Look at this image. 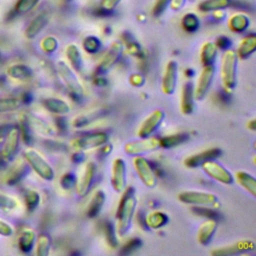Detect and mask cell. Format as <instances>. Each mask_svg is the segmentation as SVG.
<instances>
[{
  "label": "cell",
  "instance_id": "1",
  "mask_svg": "<svg viewBox=\"0 0 256 256\" xmlns=\"http://www.w3.org/2000/svg\"><path fill=\"white\" fill-rule=\"evenodd\" d=\"M136 206L137 199L134 194L133 188H125L122 192V196L116 210V232L118 233V235L125 236L128 233L132 225Z\"/></svg>",
  "mask_w": 256,
  "mask_h": 256
},
{
  "label": "cell",
  "instance_id": "2",
  "mask_svg": "<svg viewBox=\"0 0 256 256\" xmlns=\"http://www.w3.org/2000/svg\"><path fill=\"white\" fill-rule=\"evenodd\" d=\"M238 57L235 50L226 49L221 59V80L227 90H233L237 84Z\"/></svg>",
  "mask_w": 256,
  "mask_h": 256
},
{
  "label": "cell",
  "instance_id": "3",
  "mask_svg": "<svg viewBox=\"0 0 256 256\" xmlns=\"http://www.w3.org/2000/svg\"><path fill=\"white\" fill-rule=\"evenodd\" d=\"M178 200L184 204L205 207V208H217L220 206L218 197L206 191H182L178 194Z\"/></svg>",
  "mask_w": 256,
  "mask_h": 256
},
{
  "label": "cell",
  "instance_id": "4",
  "mask_svg": "<svg viewBox=\"0 0 256 256\" xmlns=\"http://www.w3.org/2000/svg\"><path fill=\"white\" fill-rule=\"evenodd\" d=\"M109 140V136L104 131H95L91 133H87L81 136L74 138L71 141V147L75 151H85L94 149L97 147H101Z\"/></svg>",
  "mask_w": 256,
  "mask_h": 256
},
{
  "label": "cell",
  "instance_id": "5",
  "mask_svg": "<svg viewBox=\"0 0 256 256\" xmlns=\"http://www.w3.org/2000/svg\"><path fill=\"white\" fill-rule=\"evenodd\" d=\"M160 148V140L157 137L149 136L146 138H139L138 140L128 141L123 149L127 155L139 156L146 153L156 151Z\"/></svg>",
  "mask_w": 256,
  "mask_h": 256
},
{
  "label": "cell",
  "instance_id": "6",
  "mask_svg": "<svg viewBox=\"0 0 256 256\" xmlns=\"http://www.w3.org/2000/svg\"><path fill=\"white\" fill-rule=\"evenodd\" d=\"M25 159L29 166L44 180L50 181L54 178V170L51 165L36 151L28 149L25 151Z\"/></svg>",
  "mask_w": 256,
  "mask_h": 256
},
{
  "label": "cell",
  "instance_id": "7",
  "mask_svg": "<svg viewBox=\"0 0 256 256\" xmlns=\"http://www.w3.org/2000/svg\"><path fill=\"white\" fill-rule=\"evenodd\" d=\"M201 168L208 177L221 184L231 185L234 182V176L232 173L222 164L215 161V159L205 161L201 164Z\"/></svg>",
  "mask_w": 256,
  "mask_h": 256
},
{
  "label": "cell",
  "instance_id": "8",
  "mask_svg": "<svg viewBox=\"0 0 256 256\" xmlns=\"http://www.w3.org/2000/svg\"><path fill=\"white\" fill-rule=\"evenodd\" d=\"M133 167L139 179L147 188H154L157 185V175L155 174L150 162L142 155L134 156Z\"/></svg>",
  "mask_w": 256,
  "mask_h": 256
},
{
  "label": "cell",
  "instance_id": "9",
  "mask_svg": "<svg viewBox=\"0 0 256 256\" xmlns=\"http://www.w3.org/2000/svg\"><path fill=\"white\" fill-rule=\"evenodd\" d=\"M57 70L70 94L73 95V97L80 98L83 95V87L71 67L65 62L59 61L57 64Z\"/></svg>",
  "mask_w": 256,
  "mask_h": 256
},
{
  "label": "cell",
  "instance_id": "10",
  "mask_svg": "<svg viewBox=\"0 0 256 256\" xmlns=\"http://www.w3.org/2000/svg\"><path fill=\"white\" fill-rule=\"evenodd\" d=\"M97 172V165L93 161H89L85 164L82 173L76 179L75 189L76 193L80 197H85L90 191Z\"/></svg>",
  "mask_w": 256,
  "mask_h": 256
},
{
  "label": "cell",
  "instance_id": "11",
  "mask_svg": "<svg viewBox=\"0 0 256 256\" xmlns=\"http://www.w3.org/2000/svg\"><path fill=\"white\" fill-rule=\"evenodd\" d=\"M255 249V243L251 239H241L236 242L214 248L211 254L214 256H233L251 252Z\"/></svg>",
  "mask_w": 256,
  "mask_h": 256
},
{
  "label": "cell",
  "instance_id": "12",
  "mask_svg": "<svg viewBox=\"0 0 256 256\" xmlns=\"http://www.w3.org/2000/svg\"><path fill=\"white\" fill-rule=\"evenodd\" d=\"M110 184L117 193H122L126 188V163L124 159L117 157L113 160L110 170Z\"/></svg>",
  "mask_w": 256,
  "mask_h": 256
},
{
  "label": "cell",
  "instance_id": "13",
  "mask_svg": "<svg viewBox=\"0 0 256 256\" xmlns=\"http://www.w3.org/2000/svg\"><path fill=\"white\" fill-rule=\"evenodd\" d=\"M165 117V113L162 109L153 110L139 125L137 129L138 138H146L151 136L161 125Z\"/></svg>",
  "mask_w": 256,
  "mask_h": 256
},
{
  "label": "cell",
  "instance_id": "14",
  "mask_svg": "<svg viewBox=\"0 0 256 256\" xmlns=\"http://www.w3.org/2000/svg\"><path fill=\"white\" fill-rule=\"evenodd\" d=\"M215 76V67L214 65H207L203 66V69L197 79L196 85L194 86V98L195 100L199 101L202 100L208 93L213 78Z\"/></svg>",
  "mask_w": 256,
  "mask_h": 256
},
{
  "label": "cell",
  "instance_id": "15",
  "mask_svg": "<svg viewBox=\"0 0 256 256\" xmlns=\"http://www.w3.org/2000/svg\"><path fill=\"white\" fill-rule=\"evenodd\" d=\"M123 46L120 41H114L109 49L106 51L105 55L101 58L97 65V73L102 75L107 73L115 64L116 62L120 59L121 54H122Z\"/></svg>",
  "mask_w": 256,
  "mask_h": 256
},
{
  "label": "cell",
  "instance_id": "16",
  "mask_svg": "<svg viewBox=\"0 0 256 256\" xmlns=\"http://www.w3.org/2000/svg\"><path fill=\"white\" fill-rule=\"evenodd\" d=\"M178 78V65L174 60L167 62L161 81V89L165 95H172L177 86Z\"/></svg>",
  "mask_w": 256,
  "mask_h": 256
},
{
  "label": "cell",
  "instance_id": "17",
  "mask_svg": "<svg viewBox=\"0 0 256 256\" xmlns=\"http://www.w3.org/2000/svg\"><path fill=\"white\" fill-rule=\"evenodd\" d=\"M19 140H20V129L17 126H11L9 129L6 141L3 147V153L2 158L5 161H9L11 158L14 157V155L17 152L18 146H19Z\"/></svg>",
  "mask_w": 256,
  "mask_h": 256
},
{
  "label": "cell",
  "instance_id": "18",
  "mask_svg": "<svg viewBox=\"0 0 256 256\" xmlns=\"http://www.w3.org/2000/svg\"><path fill=\"white\" fill-rule=\"evenodd\" d=\"M194 85L192 82L187 81L182 85L180 96V111L184 115H190L194 111Z\"/></svg>",
  "mask_w": 256,
  "mask_h": 256
},
{
  "label": "cell",
  "instance_id": "19",
  "mask_svg": "<svg viewBox=\"0 0 256 256\" xmlns=\"http://www.w3.org/2000/svg\"><path fill=\"white\" fill-rule=\"evenodd\" d=\"M220 155H221V150L219 148H216V147L209 148V149L203 150L201 152H198L196 154L188 156L184 160V164L188 168H196V167L201 166V164L204 163L205 161L211 160V159H216Z\"/></svg>",
  "mask_w": 256,
  "mask_h": 256
},
{
  "label": "cell",
  "instance_id": "20",
  "mask_svg": "<svg viewBox=\"0 0 256 256\" xmlns=\"http://www.w3.org/2000/svg\"><path fill=\"white\" fill-rule=\"evenodd\" d=\"M217 230V222L214 219L203 221L197 231V241L203 246H207L212 241Z\"/></svg>",
  "mask_w": 256,
  "mask_h": 256
},
{
  "label": "cell",
  "instance_id": "21",
  "mask_svg": "<svg viewBox=\"0 0 256 256\" xmlns=\"http://www.w3.org/2000/svg\"><path fill=\"white\" fill-rule=\"evenodd\" d=\"M256 50V36L254 34L247 35L238 44V48L235 51L237 57L240 59H246L250 57Z\"/></svg>",
  "mask_w": 256,
  "mask_h": 256
},
{
  "label": "cell",
  "instance_id": "22",
  "mask_svg": "<svg viewBox=\"0 0 256 256\" xmlns=\"http://www.w3.org/2000/svg\"><path fill=\"white\" fill-rule=\"evenodd\" d=\"M106 200V194L102 190H97L93 193L89 204L87 206V216L89 218H95L98 216Z\"/></svg>",
  "mask_w": 256,
  "mask_h": 256
},
{
  "label": "cell",
  "instance_id": "23",
  "mask_svg": "<svg viewBox=\"0 0 256 256\" xmlns=\"http://www.w3.org/2000/svg\"><path fill=\"white\" fill-rule=\"evenodd\" d=\"M44 107L51 113L56 115H66L70 112V105L59 98H47L43 101Z\"/></svg>",
  "mask_w": 256,
  "mask_h": 256
},
{
  "label": "cell",
  "instance_id": "24",
  "mask_svg": "<svg viewBox=\"0 0 256 256\" xmlns=\"http://www.w3.org/2000/svg\"><path fill=\"white\" fill-rule=\"evenodd\" d=\"M235 179L237 183L243 187L250 195L256 196V179L255 177L246 171H237L235 173Z\"/></svg>",
  "mask_w": 256,
  "mask_h": 256
},
{
  "label": "cell",
  "instance_id": "25",
  "mask_svg": "<svg viewBox=\"0 0 256 256\" xmlns=\"http://www.w3.org/2000/svg\"><path fill=\"white\" fill-rule=\"evenodd\" d=\"M25 120H26L27 124L29 125V127L31 128V130H34L41 135L49 136L53 133L52 128L50 127V125L48 123H46L44 120H42L41 118H39L33 114H28L26 116Z\"/></svg>",
  "mask_w": 256,
  "mask_h": 256
},
{
  "label": "cell",
  "instance_id": "26",
  "mask_svg": "<svg viewBox=\"0 0 256 256\" xmlns=\"http://www.w3.org/2000/svg\"><path fill=\"white\" fill-rule=\"evenodd\" d=\"M48 21H49V17L46 13H41L38 16H36L27 27L25 32L26 36L28 38H34L35 36H37L43 30V28L47 25Z\"/></svg>",
  "mask_w": 256,
  "mask_h": 256
},
{
  "label": "cell",
  "instance_id": "27",
  "mask_svg": "<svg viewBox=\"0 0 256 256\" xmlns=\"http://www.w3.org/2000/svg\"><path fill=\"white\" fill-rule=\"evenodd\" d=\"M217 47L214 42L208 41L205 42L200 51V61L203 64V66L207 65H214V62L216 60L217 56Z\"/></svg>",
  "mask_w": 256,
  "mask_h": 256
},
{
  "label": "cell",
  "instance_id": "28",
  "mask_svg": "<svg viewBox=\"0 0 256 256\" xmlns=\"http://www.w3.org/2000/svg\"><path fill=\"white\" fill-rule=\"evenodd\" d=\"M168 223V216L159 210L149 212L145 217V224L150 229H159Z\"/></svg>",
  "mask_w": 256,
  "mask_h": 256
},
{
  "label": "cell",
  "instance_id": "29",
  "mask_svg": "<svg viewBox=\"0 0 256 256\" xmlns=\"http://www.w3.org/2000/svg\"><path fill=\"white\" fill-rule=\"evenodd\" d=\"M104 109H97V110H93V111H89L87 113L78 115L74 118L73 120V126L76 128H81L84 127L88 124H90L91 122L95 121L97 118L101 117L104 114Z\"/></svg>",
  "mask_w": 256,
  "mask_h": 256
},
{
  "label": "cell",
  "instance_id": "30",
  "mask_svg": "<svg viewBox=\"0 0 256 256\" xmlns=\"http://www.w3.org/2000/svg\"><path fill=\"white\" fill-rule=\"evenodd\" d=\"M189 136L187 133L181 132V133H176V134H170L166 135L162 138H159L160 140V147L163 148H173L176 146H179L186 142L188 140Z\"/></svg>",
  "mask_w": 256,
  "mask_h": 256
},
{
  "label": "cell",
  "instance_id": "31",
  "mask_svg": "<svg viewBox=\"0 0 256 256\" xmlns=\"http://www.w3.org/2000/svg\"><path fill=\"white\" fill-rule=\"evenodd\" d=\"M249 26V19L244 14H234L229 18L228 21V27L231 31L235 33H241L244 32Z\"/></svg>",
  "mask_w": 256,
  "mask_h": 256
},
{
  "label": "cell",
  "instance_id": "32",
  "mask_svg": "<svg viewBox=\"0 0 256 256\" xmlns=\"http://www.w3.org/2000/svg\"><path fill=\"white\" fill-rule=\"evenodd\" d=\"M231 0H204L198 5V9L202 12L219 11L230 6Z\"/></svg>",
  "mask_w": 256,
  "mask_h": 256
},
{
  "label": "cell",
  "instance_id": "33",
  "mask_svg": "<svg viewBox=\"0 0 256 256\" xmlns=\"http://www.w3.org/2000/svg\"><path fill=\"white\" fill-rule=\"evenodd\" d=\"M65 53L72 68L76 71H80L82 68V58L78 47L74 44H70L67 46Z\"/></svg>",
  "mask_w": 256,
  "mask_h": 256
},
{
  "label": "cell",
  "instance_id": "34",
  "mask_svg": "<svg viewBox=\"0 0 256 256\" xmlns=\"http://www.w3.org/2000/svg\"><path fill=\"white\" fill-rule=\"evenodd\" d=\"M36 235L32 230H24L19 237V248L23 252H30L35 244Z\"/></svg>",
  "mask_w": 256,
  "mask_h": 256
},
{
  "label": "cell",
  "instance_id": "35",
  "mask_svg": "<svg viewBox=\"0 0 256 256\" xmlns=\"http://www.w3.org/2000/svg\"><path fill=\"white\" fill-rule=\"evenodd\" d=\"M36 241V254L38 256H47L51 247V239L48 234L41 233Z\"/></svg>",
  "mask_w": 256,
  "mask_h": 256
},
{
  "label": "cell",
  "instance_id": "36",
  "mask_svg": "<svg viewBox=\"0 0 256 256\" xmlns=\"http://www.w3.org/2000/svg\"><path fill=\"white\" fill-rule=\"evenodd\" d=\"M181 24H182V28L186 32L193 33L199 28L200 21H199V18L195 14L187 13L183 16V18L181 20Z\"/></svg>",
  "mask_w": 256,
  "mask_h": 256
},
{
  "label": "cell",
  "instance_id": "37",
  "mask_svg": "<svg viewBox=\"0 0 256 256\" xmlns=\"http://www.w3.org/2000/svg\"><path fill=\"white\" fill-rule=\"evenodd\" d=\"M7 73L9 76H11L12 78H16V79H26L28 77L31 76L32 71L31 69L26 66V65H22V64H17V65H13L11 67L8 68Z\"/></svg>",
  "mask_w": 256,
  "mask_h": 256
},
{
  "label": "cell",
  "instance_id": "38",
  "mask_svg": "<svg viewBox=\"0 0 256 256\" xmlns=\"http://www.w3.org/2000/svg\"><path fill=\"white\" fill-rule=\"evenodd\" d=\"M82 47L87 53L93 54L100 49L101 42L96 36H87L82 42Z\"/></svg>",
  "mask_w": 256,
  "mask_h": 256
},
{
  "label": "cell",
  "instance_id": "39",
  "mask_svg": "<svg viewBox=\"0 0 256 256\" xmlns=\"http://www.w3.org/2000/svg\"><path fill=\"white\" fill-rule=\"evenodd\" d=\"M20 105L21 101L17 98H0V113L16 110Z\"/></svg>",
  "mask_w": 256,
  "mask_h": 256
},
{
  "label": "cell",
  "instance_id": "40",
  "mask_svg": "<svg viewBox=\"0 0 256 256\" xmlns=\"http://www.w3.org/2000/svg\"><path fill=\"white\" fill-rule=\"evenodd\" d=\"M17 169L14 170L11 175L8 178V184L9 185H15L17 182H19L28 172L27 170V165L25 163H21L18 167H16Z\"/></svg>",
  "mask_w": 256,
  "mask_h": 256
},
{
  "label": "cell",
  "instance_id": "41",
  "mask_svg": "<svg viewBox=\"0 0 256 256\" xmlns=\"http://www.w3.org/2000/svg\"><path fill=\"white\" fill-rule=\"evenodd\" d=\"M40 0H18L15 6L16 14H25L32 10Z\"/></svg>",
  "mask_w": 256,
  "mask_h": 256
},
{
  "label": "cell",
  "instance_id": "42",
  "mask_svg": "<svg viewBox=\"0 0 256 256\" xmlns=\"http://www.w3.org/2000/svg\"><path fill=\"white\" fill-rule=\"evenodd\" d=\"M25 202H26V206H27L28 210L32 211L39 205L40 195L38 194V192H36L34 190H30L25 195Z\"/></svg>",
  "mask_w": 256,
  "mask_h": 256
},
{
  "label": "cell",
  "instance_id": "43",
  "mask_svg": "<svg viewBox=\"0 0 256 256\" xmlns=\"http://www.w3.org/2000/svg\"><path fill=\"white\" fill-rule=\"evenodd\" d=\"M104 233H105V237H106V240L108 242V244L115 248L117 247L118 245V241H117V237H116V232L114 230V227L111 223H106L105 227H104Z\"/></svg>",
  "mask_w": 256,
  "mask_h": 256
},
{
  "label": "cell",
  "instance_id": "44",
  "mask_svg": "<svg viewBox=\"0 0 256 256\" xmlns=\"http://www.w3.org/2000/svg\"><path fill=\"white\" fill-rule=\"evenodd\" d=\"M141 244H142V242L139 238H131L122 247L121 253L122 254H130V253L134 252L135 250H137L141 246Z\"/></svg>",
  "mask_w": 256,
  "mask_h": 256
},
{
  "label": "cell",
  "instance_id": "45",
  "mask_svg": "<svg viewBox=\"0 0 256 256\" xmlns=\"http://www.w3.org/2000/svg\"><path fill=\"white\" fill-rule=\"evenodd\" d=\"M169 5H170V0H156L153 5L152 14L155 17L161 16Z\"/></svg>",
  "mask_w": 256,
  "mask_h": 256
},
{
  "label": "cell",
  "instance_id": "46",
  "mask_svg": "<svg viewBox=\"0 0 256 256\" xmlns=\"http://www.w3.org/2000/svg\"><path fill=\"white\" fill-rule=\"evenodd\" d=\"M41 46H42V49L46 53H52L57 49L58 43H57V40L54 37L49 36V37H46L45 39H43V41L41 43Z\"/></svg>",
  "mask_w": 256,
  "mask_h": 256
},
{
  "label": "cell",
  "instance_id": "47",
  "mask_svg": "<svg viewBox=\"0 0 256 256\" xmlns=\"http://www.w3.org/2000/svg\"><path fill=\"white\" fill-rule=\"evenodd\" d=\"M76 177L74 176L73 173H65L62 175L61 179H60V184L62 186V188L64 189H71L73 186H75L76 184Z\"/></svg>",
  "mask_w": 256,
  "mask_h": 256
},
{
  "label": "cell",
  "instance_id": "48",
  "mask_svg": "<svg viewBox=\"0 0 256 256\" xmlns=\"http://www.w3.org/2000/svg\"><path fill=\"white\" fill-rule=\"evenodd\" d=\"M16 206H17L16 199L4 194H0V208L11 210L16 208Z\"/></svg>",
  "mask_w": 256,
  "mask_h": 256
},
{
  "label": "cell",
  "instance_id": "49",
  "mask_svg": "<svg viewBox=\"0 0 256 256\" xmlns=\"http://www.w3.org/2000/svg\"><path fill=\"white\" fill-rule=\"evenodd\" d=\"M20 129V135L22 136V138H23V141L27 144V145H29V144H31V142H32V136H31V128L29 127V125L27 124V122H26V120L22 123V125H21V128H19Z\"/></svg>",
  "mask_w": 256,
  "mask_h": 256
},
{
  "label": "cell",
  "instance_id": "50",
  "mask_svg": "<svg viewBox=\"0 0 256 256\" xmlns=\"http://www.w3.org/2000/svg\"><path fill=\"white\" fill-rule=\"evenodd\" d=\"M130 83L135 86V87H140L144 84V78L141 74H138V73H134L130 76Z\"/></svg>",
  "mask_w": 256,
  "mask_h": 256
},
{
  "label": "cell",
  "instance_id": "51",
  "mask_svg": "<svg viewBox=\"0 0 256 256\" xmlns=\"http://www.w3.org/2000/svg\"><path fill=\"white\" fill-rule=\"evenodd\" d=\"M231 42L229 40V38L225 37V36H221L217 39V41L215 42V45L217 48H220V49H227L229 48Z\"/></svg>",
  "mask_w": 256,
  "mask_h": 256
},
{
  "label": "cell",
  "instance_id": "52",
  "mask_svg": "<svg viewBox=\"0 0 256 256\" xmlns=\"http://www.w3.org/2000/svg\"><path fill=\"white\" fill-rule=\"evenodd\" d=\"M12 233H13L12 227L9 224H7L6 222L0 220V235L10 236Z\"/></svg>",
  "mask_w": 256,
  "mask_h": 256
},
{
  "label": "cell",
  "instance_id": "53",
  "mask_svg": "<svg viewBox=\"0 0 256 256\" xmlns=\"http://www.w3.org/2000/svg\"><path fill=\"white\" fill-rule=\"evenodd\" d=\"M121 0H102L101 6L104 10H113L119 3Z\"/></svg>",
  "mask_w": 256,
  "mask_h": 256
},
{
  "label": "cell",
  "instance_id": "54",
  "mask_svg": "<svg viewBox=\"0 0 256 256\" xmlns=\"http://www.w3.org/2000/svg\"><path fill=\"white\" fill-rule=\"evenodd\" d=\"M186 0H170V7L172 10H179L183 7Z\"/></svg>",
  "mask_w": 256,
  "mask_h": 256
},
{
  "label": "cell",
  "instance_id": "55",
  "mask_svg": "<svg viewBox=\"0 0 256 256\" xmlns=\"http://www.w3.org/2000/svg\"><path fill=\"white\" fill-rule=\"evenodd\" d=\"M12 125H9V124H5V125H1L0 126V139H2L5 135H7L9 129L11 128Z\"/></svg>",
  "mask_w": 256,
  "mask_h": 256
},
{
  "label": "cell",
  "instance_id": "56",
  "mask_svg": "<svg viewBox=\"0 0 256 256\" xmlns=\"http://www.w3.org/2000/svg\"><path fill=\"white\" fill-rule=\"evenodd\" d=\"M247 127H248V129H250V130H252V131H255V129H256V122H255V119L249 120L248 123H247Z\"/></svg>",
  "mask_w": 256,
  "mask_h": 256
},
{
  "label": "cell",
  "instance_id": "57",
  "mask_svg": "<svg viewBox=\"0 0 256 256\" xmlns=\"http://www.w3.org/2000/svg\"><path fill=\"white\" fill-rule=\"evenodd\" d=\"M4 161H5V160H4L3 158H1V159H0V168L4 165Z\"/></svg>",
  "mask_w": 256,
  "mask_h": 256
}]
</instances>
